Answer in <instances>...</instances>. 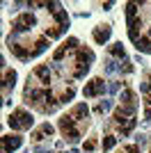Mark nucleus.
Instances as JSON below:
<instances>
[{"mask_svg": "<svg viewBox=\"0 0 151 153\" xmlns=\"http://www.w3.org/2000/svg\"><path fill=\"white\" fill-rule=\"evenodd\" d=\"M32 123H34V117L23 108L14 110L12 114H9V119H7V126L12 128V130H28V128H32Z\"/></svg>", "mask_w": 151, "mask_h": 153, "instance_id": "f257e3e1", "label": "nucleus"}, {"mask_svg": "<svg viewBox=\"0 0 151 153\" xmlns=\"http://www.w3.org/2000/svg\"><path fill=\"white\" fill-rule=\"evenodd\" d=\"M34 25H37V19H34L32 14H21L19 19H14V23H12V32H16V34H23V32L32 30Z\"/></svg>", "mask_w": 151, "mask_h": 153, "instance_id": "f03ea898", "label": "nucleus"}, {"mask_svg": "<svg viewBox=\"0 0 151 153\" xmlns=\"http://www.w3.org/2000/svg\"><path fill=\"white\" fill-rule=\"evenodd\" d=\"M21 144H23V137H21V135H5V137H2V153L16 151Z\"/></svg>", "mask_w": 151, "mask_h": 153, "instance_id": "7ed1b4c3", "label": "nucleus"}, {"mask_svg": "<svg viewBox=\"0 0 151 153\" xmlns=\"http://www.w3.org/2000/svg\"><path fill=\"white\" fill-rule=\"evenodd\" d=\"M110 34H112V27H110V25H99V27L94 30V34H92V37H94V41H96L99 46H103V44H108Z\"/></svg>", "mask_w": 151, "mask_h": 153, "instance_id": "20e7f679", "label": "nucleus"}, {"mask_svg": "<svg viewBox=\"0 0 151 153\" xmlns=\"http://www.w3.org/2000/svg\"><path fill=\"white\" fill-rule=\"evenodd\" d=\"M9 51H12V55H16V57L21 59V62H28L30 59V48H25L23 44H14V46H9Z\"/></svg>", "mask_w": 151, "mask_h": 153, "instance_id": "39448f33", "label": "nucleus"}, {"mask_svg": "<svg viewBox=\"0 0 151 153\" xmlns=\"http://www.w3.org/2000/svg\"><path fill=\"white\" fill-rule=\"evenodd\" d=\"M34 76L39 78V82H41V85H48L50 82V66H48V64H39V66H34Z\"/></svg>", "mask_w": 151, "mask_h": 153, "instance_id": "423d86ee", "label": "nucleus"}, {"mask_svg": "<svg viewBox=\"0 0 151 153\" xmlns=\"http://www.w3.org/2000/svg\"><path fill=\"white\" fill-rule=\"evenodd\" d=\"M140 27H142V19H135V21H131V23H128V39H131V41H135V44H138L140 39Z\"/></svg>", "mask_w": 151, "mask_h": 153, "instance_id": "0eeeda50", "label": "nucleus"}, {"mask_svg": "<svg viewBox=\"0 0 151 153\" xmlns=\"http://www.w3.org/2000/svg\"><path fill=\"white\" fill-rule=\"evenodd\" d=\"M16 85V71H5V78H2V91L9 94V89H14Z\"/></svg>", "mask_w": 151, "mask_h": 153, "instance_id": "6e6552de", "label": "nucleus"}, {"mask_svg": "<svg viewBox=\"0 0 151 153\" xmlns=\"http://www.w3.org/2000/svg\"><path fill=\"white\" fill-rule=\"evenodd\" d=\"M57 126L62 128L64 133H67V130H71V128H76V119H73V114H64V117H60Z\"/></svg>", "mask_w": 151, "mask_h": 153, "instance_id": "1a4fd4ad", "label": "nucleus"}, {"mask_svg": "<svg viewBox=\"0 0 151 153\" xmlns=\"http://www.w3.org/2000/svg\"><path fill=\"white\" fill-rule=\"evenodd\" d=\"M76 57H78V62H80V64H92V62L96 59V55L89 51V48H82V51L76 55Z\"/></svg>", "mask_w": 151, "mask_h": 153, "instance_id": "9d476101", "label": "nucleus"}, {"mask_svg": "<svg viewBox=\"0 0 151 153\" xmlns=\"http://www.w3.org/2000/svg\"><path fill=\"white\" fill-rule=\"evenodd\" d=\"M112 105H114L112 98H105V101H101L99 105L94 108V112H96V114H105V112H110V110H112Z\"/></svg>", "mask_w": 151, "mask_h": 153, "instance_id": "9b49d317", "label": "nucleus"}, {"mask_svg": "<svg viewBox=\"0 0 151 153\" xmlns=\"http://www.w3.org/2000/svg\"><path fill=\"white\" fill-rule=\"evenodd\" d=\"M46 48H48V41H46V39H39V41H34V48H32L30 57H39V55H41Z\"/></svg>", "mask_w": 151, "mask_h": 153, "instance_id": "f8f14e48", "label": "nucleus"}, {"mask_svg": "<svg viewBox=\"0 0 151 153\" xmlns=\"http://www.w3.org/2000/svg\"><path fill=\"white\" fill-rule=\"evenodd\" d=\"M110 57H121V59H126V51H124V46H121V41H117V44L110 46Z\"/></svg>", "mask_w": 151, "mask_h": 153, "instance_id": "ddd939ff", "label": "nucleus"}, {"mask_svg": "<svg viewBox=\"0 0 151 153\" xmlns=\"http://www.w3.org/2000/svg\"><path fill=\"white\" fill-rule=\"evenodd\" d=\"M114 117H126V119L135 117V105H121V108L114 112Z\"/></svg>", "mask_w": 151, "mask_h": 153, "instance_id": "4468645a", "label": "nucleus"}, {"mask_svg": "<svg viewBox=\"0 0 151 153\" xmlns=\"http://www.w3.org/2000/svg\"><path fill=\"white\" fill-rule=\"evenodd\" d=\"M71 114H73V119L87 117V114H89V108H87V103H78V105L73 108V112H71Z\"/></svg>", "mask_w": 151, "mask_h": 153, "instance_id": "2eb2a0df", "label": "nucleus"}, {"mask_svg": "<svg viewBox=\"0 0 151 153\" xmlns=\"http://www.w3.org/2000/svg\"><path fill=\"white\" fill-rule=\"evenodd\" d=\"M133 98H135V91H133V89H124V91L119 94L121 105H133Z\"/></svg>", "mask_w": 151, "mask_h": 153, "instance_id": "dca6fc26", "label": "nucleus"}, {"mask_svg": "<svg viewBox=\"0 0 151 153\" xmlns=\"http://www.w3.org/2000/svg\"><path fill=\"white\" fill-rule=\"evenodd\" d=\"M135 48H138V53H151V39L142 37L138 44H135Z\"/></svg>", "mask_w": 151, "mask_h": 153, "instance_id": "f3484780", "label": "nucleus"}, {"mask_svg": "<svg viewBox=\"0 0 151 153\" xmlns=\"http://www.w3.org/2000/svg\"><path fill=\"white\" fill-rule=\"evenodd\" d=\"M92 85H94V89H96V96H103L108 91V85L103 82V78H94L92 80Z\"/></svg>", "mask_w": 151, "mask_h": 153, "instance_id": "a211bd4d", "label": "nucleus"}, {"mask_svg": "<svg viewBox=\"0 0 151 153\" xmlns=\"http://www.w3.org/2000/svg\"><path fill=\"white\" fill-rule=\"evenodd\" d=\"M119 66H121L119 62H114V59H108L105 66H103V71H105V76H112V73H117V71H119Z\"/></svg>", "mask_w": 151, "mask_h": 153, "instance_id": "6ab92c4d", "label": "nucleus"}, {"mask_svg": "<svg viewBox=\"0 0 151 153\" xmlns=\"http://www.w3.org/2000/svg\"><path fill=\"white\" fill-rule=\"evenodd\" d=\"M114 144H117V137H114V135H105V137H103V142H101L103 151H110V149H114Z\"/></svg>", "mask_w": 151, "mask_h": 153, "instance_id": "aec40b11", "label": "nucleus"}, {"mask_svg": "<svg viewBox=\"0 0 151 153\" xmlns=\"http://www.w3.org/2000/svg\"><path fill=\"white\" fill-rule=\"evenodd\" d=\"M138 2H128V5H126V16H128V23H131V21H135V14H138Z\"/></svg>", "mask_w": 151, "mask_h": 153, "instance_id": "412c9836", "label": "nucleus"}, {"mask_svg": "<svg viewBox=\"0 0 151 153\" xmlns=\"http://www.w3.org/2000/svg\"><path fill=\"white\" fill-rule=\"evenodd\" d=\"M64 137H67L71 144H78V140H80V130H78V128H71V130L64 133Z\"/></svg>", "mask_w": 151, "mask_h": 153, "instance_id": "4be33fe9", "label": "nucleus"}, {"mask_svg": "<svg viewBox=\"0 0 151 153\" xmlns=\"http://www.w3.org/2000/svg\"><path fill=\"white\" fill-rule=\"evenodd\" d=\"M44 37H46V39H57V37H62V30H60V25H55V27H46Z\"/></svg>", "mask_w": 151, "mask_h": 153, "instance_id": "5701e85b", "label": "nucleus"}, {"mask_svg": "<svg viewBox=\"0 0 151 153\" xmlns=\"http://www.w3.org/2000/svg\"><path fill=\"white\" fill-rule=\"evenodd\" d=\"M73 96H76V89H73V87H69V89H67L62 96H60V103H62V105H67V103L73 101Z\"/></svg>", "mask_w": 151, "mask_h": 153, "instance_id": "b1692460", "label": "nucleus"}, {"mask_svg": "<svg viewBox=\"0 0 151 153\" xmlns=\"http://www.w3.org/2000/svg\"><path fill=\"white\" fill-rule=\"evenodd\" d=\"M87 71H89V64H78V69L73 71V78H76V80H80V78L87 76Z\"/></svg>", "mask_w": 151, "mask_h": 153, "instance_id": "393cba45", "label": "nucleus"}, {"mask_svg": "<svg viewBox=\"0 0 151 153\" xmlns=\"http://www.w3.org/2000/svg\"><path fill=\"white\" fill-rule=\"evenodd\" d=\"M138 126V119H128L126 121V126H121V137H126V135H131V130Z\"/></svg>", "mask_w": 151, "mask_h": 153, "instance_id": "a878e982", "label": "nucleus"}, {"mask_svg": "<svg viewBox=\"0 0 151 153\" xmlns=\"http://www.w3.org/2000/svg\"><path fill=\"white\" fill-rule=\"evenodd\" d=\"M82 96H85V98H96V89H94V85H92V82L85 85V89H82Z\"/></svg>", "mask_w": 151, "mask_h": 153, "instance_id": "bb28decb", "label": "nucleus"}, {"mask_svg": "<svg viewBox=\"0 0 151 153\" xmlns=\"http://www.w3.org/2000/svg\"><path fill=\"white\" fill-rule=\"evenodd\" d=\"M78 44H80V41H78L76 37H69L67 41H64V48H67V51H76V48H78Z\"/></svg>", "mask_w": 151, "mask_h": 153, "instance_id": "cd10ccee", "label": "nucleus"}, {"mask_svg": "<svg viewBox=\"0 0 151 153\" xmlns=\"http://www.w3.org/2000/svg\"><path fill=\"white\" fill-rule=\"evenodd\" d=\"M64 55H67V48H64V46H60V48H57V51L53 53V62H62V59H64Z\"/></svg>", "mask_w": 151, "mask_h": 153, "instance_id": "c85d7f7f", "label": "nucleus"}, {"mask_svg": "<svg viewBox=\"0 0 151 153\" xmlns=\"http://www.w3.org/2000/svg\"><path fill=\"white\" fill-rule=\"evenodd\" d=\"M94 149H96V140H87L85 144H82V151L85 153H92Z\"/></svg>", "mask_w": 151, "mask_h": 153, "instance_id": "c756f323", "label": "nucleus"}, {"mask_svg": "<svg viewBox=\"0 0 151 153\" xmlns=\"http://www.w3.org/2000/svg\"><path fill=\"white\" fill-rule=\"evenodd\" d=\"M39 130H41V133H44V135H48V137H50V135H53V133H55V128L50 126L48 121H46V123H41V128H39Z\"/></svg>", "mask_w": 151, "mask_h": 153, "instance_id": "7c9ffc66", "label": "nucleus"}, {"mask_svg": "<svg viewBox=\"0 0 151 153\" xmlns=\"http://www.w3.org/2000/svg\"><path fill=\"white\" fill-rule=\"evenodd\" d=\"M121 73H133V62H128V59H124V64L119 66Z\"/></svg>", "mask_w": 151, "mask_h": 153, "instance_id": "2f4dec72", "label": "nucleus"}, {"mask_svg": "<svg viewBox=\"0 0 151 153\" xmlns=\"http://www.w3.org/2000/svg\"><path fill=\"white\" fill-rule=\"evenodd\" d=\"M119 87H121V82H117V80H112V82L108 85V91H110V94H117V91H119Z\"/></svg>", "mask_w": 151, "mask_h": 153, "instance_id": "473e14b6", "label": "nucleus"}, {"mask_svg": "<svg viewBox=\"0 0 151 153\" xmlns=\"http://www.w3.org/2000/svg\"><path fill=\"white\" fill-rule=\"evenodd\" d=\"M126 153H140V146L138 144H128V146H126Z\"/></svg>", "mask_w": 151, "mask_h": 153, "instance_id": "72a5a7b5", "label": "nucleus"}, {"mask_svg": "<svg viewBox=\"0 0 151 153\" xmlns=\"http://www.w3.org/2000/svg\"><path fill=\"white\" fill-rule=\"evenodd\" d=\"M32 137H34V142H41V140L46 137V135L41 133V130H34V133H32Z\"/></svg>", "mask_w": 151, "mask_h": 153, "instance_id": "f704fd0d", "label": "nucleus"}, {"mask_svg": "<svg viewBox=\"0 0 151 153\" xmlns=\"http://www.w3.org/2000/svg\"><path fill=\"white\" fill-rule=\"evenodd\" d=\"M140 91H142V94H149V91H151V85L149 82H142V85H140Z\"/></svg>", "mask_w": 151, "mask_h": 153, "instance_id": "c9c22d12", "label": "nucleus"}, {"mask_svg": "<svg viewBox=\"0 0 151 153\" xmlns=\"http://www.w3.org/2000/svg\"><path fill=\"white\" fill-rule=\"evenodd\" d=\"M135 140H138V146H144L147 144V135H138Z\"/></svg>", "mask_w": 151, "mask_h": 153, "instance_id": "e433bc0d", "label": "nucleus"}, {"mask_svg": "<svg viewBox=\"0 0 151 153\" xmlns=\"http://www.w3.org/2000/svg\"><path fill=\"white\" fill-rule=\"evenodd\" d=\"M144 121H147V123H151V108H147V110H144Z\"/></svg>", "mask_w": 151, "mask_h": 153, "instance_id": "4c0bfd02", "label": "nucleus"}, {"mask_svg": "<svg viewBox=\"0 0 151 153\" xmlns=\"http://www.w3.org/2000/svg\"><path fill=\"white\" fill-rule=\"evenodd\" d=\"M60 153H64V151H60Z\"/></svg>", "mask_w": 151, "mask_h": 153, "instance_id": "58836bf2", "label": "nucleus"}, {"mask_svg": "<svg viewBox=\"0 0 151 153\" xmlns=\"http://www.w3.org/2000/svg\"><path fill=\"white\" fill-rule=\"evenodd\" d=\"M140 153H142V151H140Z\"/></svg>", "mask_w": 151, "mask_h": 153, "instance_id": "ea45409f", "label": "nucleus"}, {"mask_svg": "<svg viewBox=\"0 0 151 153\" xmlns=\"http://www.w3.org/2000/svg\"><path fill=\"white\" fill-rule=\"evenodd\" d=\"M124 153H126V151H124Z\"/></svg>", "mask_w": 151, "mask_h": 153, "instance_id": "a19ab883", "label": "nucleus"}]
</instances>
